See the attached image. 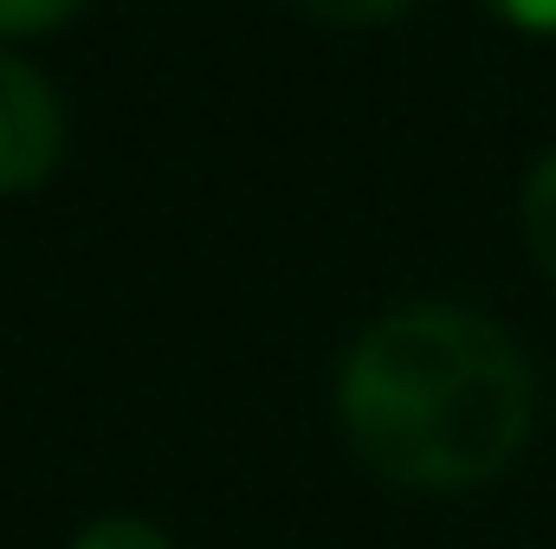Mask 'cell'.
<instances>
[{"label": "cell", "instance_id": "1", "mask_svg": "<svg viewBox=\"0 0 556 549\" xmlns=\"http://www.w3.org/2000/svg\"><path fill=\"white\" fill-rule=\"evenodd\" d=\"M337 413L382 478L459 491L518 459L531 433V369L479 310L408 304L376 317L343 356Z\"/></svg>", "mask_w": 556, "mask_h": 549}, {"label": "cell", "instance_id": "2", "mask_svg": "<svg viewBox=\"0 0 556 549\" xmlns=\"http://www.w3.org/2000/svg\"><path fill=\"white\" fill-rule=\"evenodd\" d=\"M59 98L46 78L0 52V194H20L52 175L59 162Z\"/></svg>", "mask_w": 556, "mask_h": 549}, {"label": "cell", "instance_id": "3", "mask_svg": "<svg viewBox=\"0 0 556 549\" xmlns=\"http://www.w3.org/2000/svg\"><path fill=\"white\" fill-rule=\"evenodd\" d=\"M525 240H531V259L556 284V149L531 168V181H525Z\"/></svg>", "mask_w": 556, "mask_h": 549}, {"label": "cell", "instance_id": "4", "mask_svg": "<svg viewBox=\"0 0 556 549\" xmlns=\"http://www.w3.org/2000/svg\"><path fill=\"white\" fill-rule=\"evenodd\" d=\"M72 549H168V537L149 531V524H137V518H98Z\"/></svg>", "mask_w": 556, "mask_h": 549}, {"label": "cell", "instance_id": "5", "mask_svg": "<svg viewBox=\"0 0 556 549\" xmlns=\"http://www.w3.org/2000/svg\"><path fill=\"white\" fill-rule=\"evenodd\" d=\"M85 0H0V33H46L59 20H72Z\"/></svg>", "mask_w": 556, "mask_h": 549}, {"label": "cell", "instance_id": "6", "mask_svg": "<svg viewBox=\"0 0 556 549\" xmlns=\"http://www.w3.org/2000/svg\"><path fill=\"white\" fill-rule=\"evenodd\" d=\"M304 13H317V20H330V26H369V20H389V13H402L408 0H298Z\"/></svg>", "mask_w": 556, "mask_h": 549}, {"label": "cell", "instance_id": "7", "mask_svg": "<svg viewBox=\"0 0 556 549\" xmlns=\"http://www.w3.org/2000/svg\"><path fill=\"white\" fill-rule=\"evenodd\" d=\"M485 7L525 33H556V0H485Z\"/></svg>", "mask_w": 556, "mask_h": 549}]
</instances>
